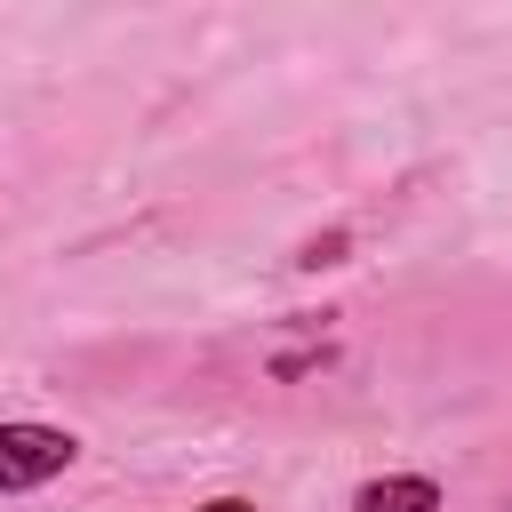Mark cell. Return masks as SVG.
<instances>
[{"mask_svg": "<svg viewBox=\"0 0 512 512\" xmlns=\"http://www.w3.org/2000/svg\"><path fill=\"white\" fill-rule=\"evenodd\" d=\"M80 440L64 424H0V496H24L56 472H72Z\"/></svg>", "mask_w": 512, "mask_h": 512, "instance_id": "obj_1", "label": "cell"}, {"mask_svg": "<svg viewBox=\"0 0 512 512\" xmlns=\"http://www.w3.org/2000/svg\"><path fill=\"white\" fill-rule=\"evenodd\" d=\"M352 512H440V480H424V472H384V480L360 488Z\"/></svg>", "mask_w": 512, "mask_h": 512, "instance_id": "obj_2", "label": "cell"}, {"mask_svg": "<svg viewBox=\"0 0 512 512\" xmlns=\"http://www.w3.org/2000/svg\"><path fill=\"white\" fill-rule=\"evenodd\" d=\"M344 248H352V232H320V240L296 248V264H304V272H328V264H344Z\"/></svg>", "mask_w": 512, "mask_h": 512, "instance_id": "obj_3", "label": "cell"}, {"mask_svg": "<svg viewBox=\"0 0 512 512\" xmlns=\"http://www.w3.org/2000/svg\"><path fill=\"white\" fill-rule=\"evenodd\" d=\"M192 512H256L248 496H208V504H192Z\"/></svg>", "mask_w": 512, "mask_h": 512, "instance_id": "obj_4", "label": "cell"}]
</instances>
